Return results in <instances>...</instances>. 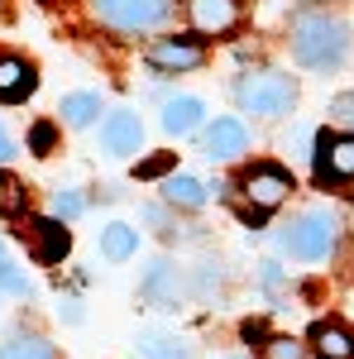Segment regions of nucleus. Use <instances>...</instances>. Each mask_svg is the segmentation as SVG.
<instances>
[{
    "label": "nucleus",
    "instance_id": "f257e3e1",
    "mask_svg": "<svg viewBox=\"0 0 354 359\" xmlns=\"http://www.w3.org/2000/svg\"><path fill=\"white\" fill-rule=\"evenodd\" d=\"M292 57L311 72H335L350 57V25L321 5H306L292 15Z\"/></svg>",
    "mask_w": 354,
    "mask_h": 359
},
{
    "label": "nucleus",
    "instance_id": "f03ea898",
    "mask_svg": "<svg viewBox=\"0 0 354 359\" xmlns=\"http://www.w3.org/2000/svg\"><path fill=\"white\" fill-rule=\"evenodd\" d=\"M340 245V216L330 206H306L278 230V249L297 264H321Z\"/></svg>",
    "mask_w": 354,
    "mask_h": 359
},
{
    "label": "nucleus",
    "instance_id": "7ed1b4c3",
    "mask_svg": "<svg viewBox=\"0 0 354 359\" xmlns=\"http://www.w3.org/2000/svg\"><path fill=\"white\" fill-rule=\"evenodd\" d=\"M91 15L115 34H154L172 20L177 0H86Z\"/></svg>",
    "mask_w": 354,
    "mask_h": 359
},
{
    "label": "nucleus",
    "instance_id": "20e7f679",
    "mask_svg": "<svg viewBox=\"0 0 354 359\" xmlns=\"http://www.w3.org/2000/svg\"><path fill=\"white\" fill-rule=\"evenodd\" d=\"M235 101H240V111L249 115H287L292 106H297V82L287 77V72H273V67H264V72H249V77H240L235 82Z\"/></svg>",
    "mask_w": 354,
    "mask_h": 359
},
{
    "label": "nucleus",
    "instance_id": "39448f33",
    "mask_svg": "<svg viewBox=\"0 0 354 359\" xmlns=\"http://www.w3.org/2000/svg\"><path fill=\"white\" fill-rule=\"evenodd\" d=\"M287 196H292V172L278 163H254L240 177V211H245V221H264Z\"/></svg>",
    "mask_w": 354,
    "mask_h": 359
},
{
    "label": "nucleus",
    "instance_id": "423d86ee",
    "mask_svg": "<svg viewBox=\"0 0 354 359\" xmlns=\"http://www.w3.org/2000/svg\"><path fill=\"white\" fill-rule=\"evenodd\" d=\"M316 182L321 187H340V182H354V135H316Z\"/></svg>",
    "mask_w": 354,
    "mask_h": 359
},
{
    "label": "nucleus",
    "instance_id": "0eeeda50",
    "mask_svg": "<svg viewBox=\"0 0 354 359\" xmlns=\"http://www.w3.org/2000/svg\"><path fill=\"white\" fill-rule=\"evenodd\" d=\"M249 149V130L245 120H235V115H220L216 125L201 135V154L211 158V163H230V158H240Z\"/></svg>",
    "mask_w": 354,
    "mask_h": 359
},
{
    "label": "nucleus",
    "instance_id": "6e6552de",
    "mask_svg": "<svg viewBox=\"0 0 354 359\" xmlns=\"http://www.w3.org/2000/svg\"><path fill=\"white\" fill-rule=\"evenodd\" d=\"M144 57H149L154 72H191V67L206 62V48L196 39H158V43H149Z\"/></svg>",
    "mask_w": 354,
    "mask_h": 359
},
{
    "label": "nucleus",
    "instance_id": "1a4fd4ad",
    "mask_svg": "<svg viewBox=\"0 0 354 359\" xmlns=\"http://www.w3.org/2000/svg\"><path fill=\"white\" fill-rule=\"evenodd\" d=\"M25 235H29V249H34L39 264H62L67 249H72V235H67L62 221H53V216H34Z\"/></svg>",
    "mask_w": 354,
    "mask_h": 359
},
{
    "label": "nucleus",
    "instance_id": "9d476101",
    "mask_svg": "<svg viewBox=\"0 0 354 359\" xmlns=\"http://www.w3.org/2000/svg\"><path fill=\"white\" fill-rule=\"evenodd\" d=\"M101 144H106V154H115V158L139 154V144H144V120H139L135 111H110L106 125H101Z\"/></svg>",
    "mask_w": 354,
    "mask_h": 359
},
{
    "label": "nucleus",
    "instance_id": "9b49d317",
    "mask_svg": "<svg viewBox=\"0 0 354 359\" xmlns=\"http://www.w3.org/2000/svg\"><path fill=\"white\" fill-rule=\"evenodd\" d=\"M187 15L196 34H230L240 20V0H187Z\"/></svg>",
    "mask_w": 354,
    "mask_h": 359
},
{
    "label": "nucleus",
    "instance_id": "f8f14e48",
    "mask_svg": "<svg viewBox=\"0 0 354 359\" xmlns=\"http://www.w3.org/2000/svg\"><path fill=\"white\" fill-rule=\"evenodd\" d=\"M311 355L316 359H354V331L345 321H316L311 326Z\"/></svg>",
    "mask_w": 354,
    "mask_h": 359
},
{
    "label": "nucleus",
    "instance_id": "ddd939ff",
    "mask_svg": "<svg viewBox=\"0 0 354 359\" xmlns=\"http://www.w3.org/2000/svg\"><path fill=\"white\" fill-rule=\"evenodd\" d=\"M201 120H206V106L196 101V96H172V101H163V130L172 139H187L201 130Z\"/></svg>",
    "mask_w": 354,
    "mask_h": 359
},
{
    "label": "nucleus",
    "instance_id": "4468645a",
    "mask_svg": "<svg viewBox=\"0 0 354 359\" xmlns=\"http://www.w3.org/2000/svg\"><path fill=\"white\" fill-rule=\"evenodd\" d=\"M34 62L15 53H0V101H25L29 91H34Z\"/></svg>",
    "mask_w": 354,
    "mask_h": 359
},
{
    "label": "nucleus",
    "instance_id": "2eb2a0df",
    "mask_svg": "<svg viewBox=\"0 0 354 359\" xmlns=\"http://www.w3.org/2000/svg\"><path fill=\"white\" fill-rule=\"evenodd\" d=\"M139 292H144V297H149L154 306H172L177 297H182V283H177V269H172L168 259H158V264H154V269L144 273V287H139Z\"/></svg>",
    "mask_w": 354,
    "mask_h": 359
},
{
    "label": "nucleus",
    "instance_id": "dca6fc26",
    "mask_svg": "<svg viewBox=\"0 0 354 359\" xmlns=\"http://www.w3.org/2000/svg\"><path fill=\"white\" fill-rule=\"evenodd\" d=\"M135 249H139V230H135V225L110 221L106 230H101V254H106L110 264H125V259H130Z\"/></svg>",
    "mask_w": 354,
    "mask_h": 359
},
{
    "label": "nucleus",
    "instance_id": "f3484780",
    "mask_svg": "<svg viewBox=\"0 0 354 359\" xmlns=\"http://www.w3.org/2000/svg\"><path fill=\"white\" fill-rule=\"evenodd\" d=\"M163 196H168V206H182V211L206 206V187H201L196 177H187V172H172L163 182Z\"/></svg>",
    "mask_w": 354,
    "mask_h": 359
},
{
    "label": "nucleus",
    "instance_id": "a211bd4d",
    "mask_svg": "<svg viewBox=\"0 0 354 359\" xmlns=\"http://www.w3.org/2000/svg\"><path fill=\"white\" fill-rule=\"evenodd\" d=\"M135 345H139V355H144V359H191L187 340H177V335H163V331H144Z\"/></svg>",
    "mask_w": 354,
    "mask_h": 359
},
{
    "label": "nucleus",
    "instance_id": "6ab92c4d",
    "mask_svg": "<svg viewBox=\"0 0 354 359\" xmlns=\"http://www.w3.org/2000/svg\"><path fill=\"white\" fill-rule=\"evenodd\" d=\"M57 115H62L72 130H82V125H91V120L101 115V96H96V91H72V96H62Z\"/></svg>",
    "mask_w": 354,
    "mask_h": 359
},
{
    "label": "nucleus",
    "instance_id": "aec40b11",
    "mask_svg": "<svg viewBox=\"0 0 354 359\" xmlns=\"http://www.w3.org/2000/svg\"><path fill=\"white\" fill-rule=\"evenodd\" d=\"M0 359H57V350L43 340V335H20V340H10Z\"/></svg>",
    "mask_w": 354,
    "mask_h": 359
},
{
    "label": "nucleus",
    "instance_id": "412c9836",
    "mask_svg": "<svg viewBox=\"0 0 354 359\" xmlns=\"http://www.w3.org/2000/svg\"><path fill=\"white\" fill-rule=\"evenodd\" d=\"M259 355L264 359H306L311 345H301V340H292V335H268V340L259 345Z\"/></svg>",
    "mask_w": 354,
    "mask_h": 359
},
{
    "label": "nucleus",
    "instance_id": "4be33fe9",
    "mask_svg": "<svg viewBox=\"0 0 354 359\" xmlns=\"http://www.w3.org/2000/svg\"><path fill=\"white\" fill-rule=\"evenodd\" d=\"M326 115H330V125H335V130L354 135V91H340V96H330Z\"/></svg>",
    "mask_w": 354,
    "mask_h": 359
},
{
    "label": "nucleus",
    "instance_id": "5701e85b",
    "mask_svg": "<svg viewBox=\"0 0 354 359\" xmlns=\"http://www.w3.org/2000/svg\"><path fill=\"white\" fill-rule=\"evenodd\" d=\"M86 211V201H82V192H72V187H62V192H53V221H77Z\"/></svg>",
    "mask_w": 354,
    "mask_h": 359
},
{
    "label": "nucleus",
    "instance_id": "b1692460",
    "mask_svg": "<svg viewBox=\"0 0 354 359\" xmlns=\"http://www.w3.org/2000/svg\"><path fill=\"white\" fill-rule=\"evenodd\" d=\"M0 292H10V297H34V283L25 278V269H15L10 259L0 264Z\"/></svg>",
    "mask_w": 354,
    "mask_h": 359
},
{
    "label": "nucleus",
    "instance_id": "393cba45",
    "mask_svg": "<svg viewBox=\"0 0 354 359\" xmlns=\"http://www.w3.org/2000/svg\"><path fill=\"white\" fill-rule=\"evenodd\" d=\"M20 206H25V187H20L15 177H5V172H0V216H15Z\"/></svg>",
    "mask_w": 354,
    "mask_h": 359
},
{
    "label": "nucleus",
    "instance_id": "a878e982",
    "mask_svg": "<svg viewBox=\"0 0 354 359\" xmlns=\"http://www.w3.org/2000/svg\"><path fill=\"white\" fill-rule=\"evenodd\" d=\"M29 144H34V149L43 154V149L53 144V125H34V135H29Z\"/></svg>",
    "mask_w": 354,
    "mask_h": 359
},
{
    "label": "nucleus",
    "instance_id": "bb28decb",
    "mask_svg": "<svg viewBox=\"0 0 354 359\" xmlns=\"http://www.w3.org/2000/svg\"><path fill=\"white\" fill-rule=\"evenodd\" d=\"M259 269H264V287H268V292H278V283H282L278 264H259Z\"/></svg>",
    "mask_w": 354,
    "mask_h": 359
},
{
    "label": "nucleus",
    "instance_id": "cd10ccee",
    "mask_svg": "<svg viewBox=\"0 0 354 359\" xmlns=\"http://www.w3.org/2000/svg\"><path fill=\"white\" fill-rule=\"evenodd\" d=\"M168 163H172V158H154V163H139V177H158Z\"/></svg>",
    "mask_w": 354,
    "mask_h": 359
},
{
    "label": "nucleus",
    "instance_id": "c85d7f7f",
    "mask_svg": "<svg viewBox=\"0 0 354 359\" xmlns=\"http://www.w3.org/2000/svg\"><path fill=\"white\" fill-rule=\"evenodd\" d=\"M10 158H15V144H10V135H5V130H0V163H10Z\"/></svg>",
    "mask_w": 354,
    "mask_h": 359
},
{
    "label": "nucleus",
    "instance_id": "c756f323",
    "mask_svg": "<svg viewBox=\"0 0 354 359\" xmlns=\"http://www.w3.org/2000/svg\"><path fill=\"white\" fill-rule=\"evenodd\" d=\"M0 264H5V245H0Z\"/></svg>",
    "mask_w": 354,
    "mask_h": 359
}]
</instances>
